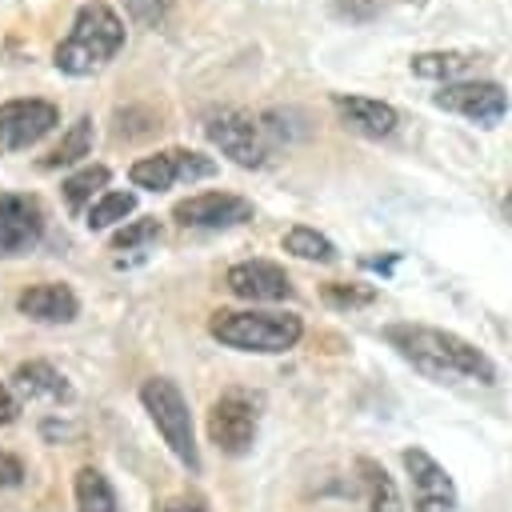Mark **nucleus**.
I'll use <instances>...</instances> for the list:
<instances>
[{
    "mask_svg": "<svg viewBox=\"0 0 512 512\" xmlns=\"http://www.w3.org/2000/svg\"><path fill=\"white\" fill-rule=\"evenodd\" d=\"M284 252H292L300 260H320V264H332L336 260V244L324 232L308 228V224H296V228L284 232Z\"/></svg>",
    "mask_w": 512,
    "mask_h": 512,
    "instance_id": "5701e85b",
    "label": "nucleus"
},
{
    "mask_svg": "<svg viewBox=\"0 0 512 512\" xmlns=\"http://www.w3.org/2000/svg\"><path fill=\"white\" fill-rule=\"evenodd\" d=\"M60 124V108L52 100L40 96H24V100H4L0 104V148L20 152L40 144L52 128Z\"/></svg>",
    "mask_w": 512,
    "mask_h": 512,
    "instance_id": "6e6552de",
    "label": "nucleus"
},
{
    "mask_svg": "<svg viewBox=\"0 0 512 512\" xmlns=\"http://www.w3.org/2000/svg\"><path fill=\"white\" fill-rule=\"evenodd\" d=\"M16 308H20L28 320H36V324H72L76 312H80V300H76V292H72L68 284L44 280V284L24 288V292L16 296Z\"/></svg>",
    "mask_w": 512,
    "mask_h": 512,
    "instance_id": "2eb2a0df",
    "label": "nucleus"
},
{
    "mask_svg": "<svg viewBox=\"0 0 512 512\" xmlns=\"http://www.w3.org/2000/svg\"><path fill=\"white\" fill-rule=\"evenodd\" d=\"M136 212V192H128V188H108L104 196H96L92 200V208H88V228L92 232H104V228H112V224H120L124 216H132Z\"/></svg>",
    "mask_w": 512,
    "mask_h": 512,
    "instance_id": "412c9836",
    "label": "nucleus"
},
{
    "mask_svg": "<svg viewBox=\"0 0 512 512\" xmlns=\"http://www.w3.org/2000/svg\"><path fill=\"white\" fill-rule=\"evenodd\" d=\"M332 12L336 16H372L376 12V0H336Z\"/></svg>",
    "mask_w": 512,
    "mask_h": 512,
    "instance_id": "cd10ccee",
    "label": "nucleus"
},
{
    "mask_svg": "<svg viewBox=\"0 0 512 512\" xmlns=\"http://www.w3.org/2000/svg\"><path fill=\"white\" fill-rule=\"evenodd\" d=\"M124 8H128V16H132L136 24L156 28V24H164V16H168L172 0H124Z\"/></svg>",
    "mask_w": 512,
    "mask_h": 512,
    "instance_id": "a878e982",
    "label": "nucleus"
},
{
    "mask_svg": "<svg viewBox=\"0 0 512 512\" xmlns=\"http://www.w3.org/2000/svg\"><path fill=\"white\" fill-rule=\"evenodd\" d=\"M504 208H508V216H512V192H508V200H504Z\"/></svg>",
    "mask_w": 512,
    "mask_h": 512,
    "instance_id": "7c9ffc66",
    "label": "nucleus"
},
{
    "mask_svg": "<svg viewBox=\"0 0 512 512\" xmlns=\"http://www.w3.org/2000/svg\"><path fill=\"white\" fill-rule=\"evenodd\" d=\"M152 240H160V220L156 216H140V220L124 224L120 232H112V248L116 252H132V248H144Z\"/></svg>",
    "mask_w": 512,
    "mask_h": 512,
    "instance_id": "b1692460",
    "label": "nucleus"
},
{
    "mask_svg": "<svg viewBox=\"0 0 512 512\" xmlns=\"http://www.w3.org/2000/svg\"><path fill=\"white\" fill-rule=\"evenodd\" d=\"M12 384L24 400H52V404H68L72 400V388L68 380L48 364V360H28V364H16L12 372Z\"/></svg>",
    "mask_w": 512,
    "mask_h": 512,
    "instance_id": "dca6fc26",
    "label": "nucleus"
},
{
    "mask_svg": "<svg viewBox=\"0 0 512 512\" xmlns=\"http://www.w3.org/2000/svg\"><path fill=\"white\" fill-rule=\"evenodd\" d=\"M16 412H20V400H16V392L0 380V424H12V420H16Z\"/></svg>",
    "mask_w": 512,
    "mask_h": 512,
    "instance_id": "c85d7f7f",
    "label": "nucleus"
},
{
    "mask_svg": "<svg viewBox=\"0 0 512 512\" xmlns=\"http://www.w3.org/2000/svg\"><path fill=\"white\" fill-rule=\"evenodd\" d=\"M44 236V204L28 192H0V256H20Z\"/></svg>",
    "mask_w": 512,
    "mask_h": 512,
    "instance_id": "9d476101",
    "label": "nucleus"
},
{
    "mask_svg": "<svg viewBox=\"0 0 512 512\" xmlns=\"http://www.w3.org/2000/svg\"><path fill=\"white\" fill-rule=\"evenodd\" d=\"M124 48V20L104 4V0H92L76 12L68 36L56 44L52 52V64L68 76H92L100 72L116 52Z\"/></svg>",
    "mask_w": 512,
    "mask_h": 512,
    "instance_id": "f03ea898",
    "label": "nucleus"
},
{
    "mask_svg": "<svg viewBox=\"0 0 512 512\" xmlns=\"http://www.w3.org/2000/svg\"><path fill=\"white\" fill-rule=\"evenodd\" d=\"M332 108L344 120V128H352L356 136L380 140L392 136L400 124V112L388 100H372V96H348V92H332Z\"/></svg>",
    "mask_w": 512,
    "mask_h": 512,
    "instance_id": "4468645a",
    "label": "nucleus"
},
{
    "mask_svg": "<svg viewBox=\"0 0 512 512\" xmlns=\"http://www.w3.org/2000/svg\"><path fill=\"white\" fill-rule=\"evenodd\" d=\"M208 332L224 348L272 356V352L296 348V340L304 336V324L292 312H252V308L240 312V308H220V312H212Z\"/></svg>",
    "mask_w": 512,
    "mask_h": 512,
    "instance_id": "7ed1b4c3",
    "label": "nucleus"
},
{
    "mask_svg": "<svg viewBox=\"0 0 512 512\" xmlns=\"http://www.w3.org/2000/svg\"><path fill=\"white\" fill-rule=\"evenodd\" d=\"M204 136L240 168H264L268 164V132L264 124L244 108H212L204 116Z\"/></svg>",
    "mask_w": 512,
    "mask_h": 512,
    "instance_id": "39448f33",
    "label": "nucleus"
},
{
    "mask_svg": "<svg viewBox=\"0 0 512 512\" xmlns=\"http://www.w3.org/2000/svg\"><path fill=\"white\" fill-rule=\"evenodd\" d=\"M228 292L240 296V300H252V304H280V300H292V280L280 264L272 260H240L228 268L224 276Z\"/></svg>",
    "mask_w": 512,
    "mask_h": 512,
    "instance_id": "ddd939ff",
    "label": "nucleus"
},
{
    "mask_svg": "<svg viewBox=\"0 0 512 512\" xmlns=\"http://www.w3.org/2000/svg\"><path fill=\"white\" fill-rule=\"evenodd\" d=\"M324 300L332 308H364L376 300V288L368 284H324Z\"/></svg>",
    "mask_w": 512,
    "mask_h": 512,
    "instance_id": "393cba45",
    "label": "nucleus"
},
{
    "mask_svg": "<svg viewBox=\"0 0 512 512\" xmlns=\"http://www.w3.org/2000/svg\"><path fill=\"white\" fill-rule=\"evenodd\" d=\"M256 424H260V412H256V400L240 388L224 392L212 412H208V440L224 452V456H244L256 440Z\"/></svg>",
    "mask_w": 512,
    "mask_h": 512,
    "instance_id": "0eeeda50",
    "label": "nucleus"
},
{
    "mask_svg": "<svg viewBox=\"0 0 512 512\" xmlns=\"http://www.w3.org/2000/svg\"><path fill=\"white\" fill-rule=\"evenodd\" d=\"M140 404H144L148 420L156 424V432L164 436V444L172 448V456L188 472H200V448H196V432H192V412H188V400L176 388V380H168V376L144 380L140 384Z\"/></svg>",
    "mask_w": 512,
    "mask_h": 512,
    "instance_id": "20e7f679",
    "label": "nucleus"
},
{
    "mask_svg": "<svg viewBox=\"0 0 512 512\" xmlns=\"http://www.w3.org/2000/svg\"><path fill=\"white\" fill-rule=\"evenodd\" d=\"M208 176H216V160L192 148H164L156 156H140L128 168V180L148 192H168L172 184H196Z\"/></svg>",
    "mask_w": 512,
    "mask_h": 512,
    "instance_id": "423d86ee",
    "label": "nucleus"
},
{
    "mask_svg": "<svg viewBox=\"0 0 512 512\" xmlns=\"http://www.w3.org/2000/svg\"><path fill=\"white\" fill-rule=\"evenodd\" d=\"M356 472L364 476V492H368V512H404V504H400V492H396V484H392V476L376 464V460H368V456H360L356 460Z\"/></svg>",
    "mask_w": 512,
    "mask_h": 512,
    "instance_id": "6ab92c4d",
    "label": "nucleus"
},
{
    "mask_svg": "<svg viewBox=\"0 0 512 512\" xmlns=\"http://www.w3.org/2000/svg\"><path fill=\"white\" fill-rule=\"evenodd\" d=\"M88 152H92V116H80V120L60 136V144L40 160V168H68V164H80Z\"/></svg>",
    "mask_w": 512,
    "mask_h": 512,
    "instance_id": "aec40b11",
    "label": "nucleus"
},
{
    "mask_svg": "<svg viewBox=\"0 0 512 512\" xmlns=\"http://www.w3.org/2000/svg\"><path fill=\"white\" fill-rule=\"evenodd\" d=\"M160 512H208L200 500H176V504H168V508H160Z\"/></svg>",
    "mask_w": 512,
    "mask_h": 512,
    "instance_id": "c756f323",
    "label": "nucleus"
},
{
    "mask_svg": "<svg viewBox=\"0 0 512 512\" xmlns=\"http://www.w3.org/2000/svg\"><path fill=\"white\" fill-rule=\"evenodd\" d=\"M432 104L476 124H496L508 112V92L496 80H456L432 92Z\"/></svg>",
    "mask_w": 512,
    "mask_h": 512,
    "instance_id": "1a4fd4ad",
    "label": "nucleus"
},
{
    "mask_svg": "<svg viewBox=\"0 0 512 512\" xmlns=\"http://www.w3.org/2000/svg\"><path fill=\"white\" fill-rule=\"evenodd\" d=\"M400 460H404V472L412 480V512H452L456 508L452 476L424 448H404Z\"/></svg>",
    "mask_w": 512,
    "mask_h": 512,
    "instance_id": "9b49d317",
    "label": "nucleus"
},
{
    "mask_svg": "<svg viewBox=\"0 0 512 512\" xmlns=\"http://www.w3.org/2000/svg\"><path fill=\"white\" fill-rule=\"evenodd\" d=\"M172 220L184 228H232L252 220V204L232 192H200L172 204Z\"/></svg>",
    "mask_w": 512,
    "mask_h": 512,
    "instance_id": "f8f14e48",
    "label": "nucleus"
},
{
    "mask_svg": "<svg viewBox=\"0 0 512 512\" xmlns=\"http://www.w3.org/2000/svg\"><path fill=\"white\" fill-rule=\"evenodd\" d=\"M408 68L424 80H444V84H456V76H468L476 68V56L472 52H416L408 60Z\"/></svg>",
    "mask_w": 512,
    "mask_h": 512,
    "instance_id": "f3484780",
    "label": "nucleus"
},
{
    "mask_svg": "<svg viewBox=\"0 0 512 512\" xmlns=\"http://www.w3.org/2000/svg\"><path fill=\"white\" fill-rule=\"evenodd\" d=\"M72 492H76V512H120L116 492L100 468H80L72 480Z\"/></svg>",
    "mask_w": 512,
    "mask_h": 512,
    "instance_id": "a211bd4d",
    "label": "nucleus"
},
{
    "mask_svg": "<svg viewBox=\"0 0 512 512\" xmlns=\"http://www.w3.org/2000/svg\"><path fill=\"white\" fill-rule=\"evenodd\" d=\"M20 480H24V464L12 452L0 448V488H16Z\"/></svg>",
    "mask_w": 512,
    "mask_h": 512,
    "instance_id": "bb28decb",
    "label": "nucleus"
},
{
    "mask_svg": "<svg viewBox=\"0 0 512 512\" xmlns=\"http://www.w3.org/2000/svg\"><path fill=\"white\" fill-rule=\"evenodd\" d=\"M104 184H108V168L104 164H84L80 172H72L64 180V204L72 212H80L84 204L92 208V196H104Z\"/></svg>",
    "mask_w": 512,
    "mask_h": 512,
    "instance_id": "4be33fe9",
    "label": "nucleus"
},
{
    "mask_svg": "<svg viewBox=\"0 0 512 512\" xmlns=\"http://www.w3.org/2000/svg\"><path fill=\"white\" fill-rule=\"evenodd\" d=\"M384 340L424 376L432 380H476V384H496V364L468 344L456 332L428 328V324H388Z\"/></svg>",
    "mask_w": 512,
    "mask_h": 512,
    "instance_id": "f257e3e1",
    "label": "nucleus"
},
{
    "mask_svg": "<svg viewBox=\"0 0 512 512\" xmlns=\"http://www.w3.org/2000/svg\"><path fill=\"white\" fill-rule=\"evenodd\" d=\"M408 4H424V0H408Z\"/></svg>",
    "mask_w": 512,
    "mask_h": 512,
    "instance_id": "2f4dec72",
    "label": "nucleus"
}]
</instances>
